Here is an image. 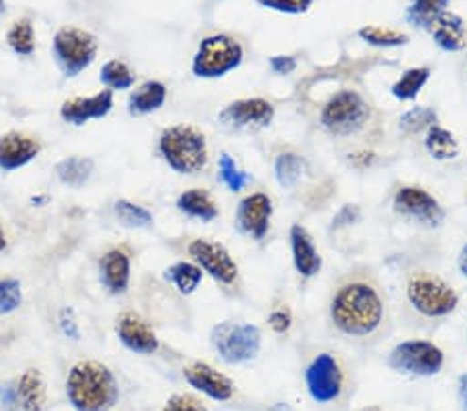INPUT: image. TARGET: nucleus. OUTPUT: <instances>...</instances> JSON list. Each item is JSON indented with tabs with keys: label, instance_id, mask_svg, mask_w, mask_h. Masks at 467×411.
I'll return each mask as SVG.
<instances>
[{
	"label": "nucleus",
	"instance_id": "1",
	"mask_svg": "<svg viewBox=\"0 0 467 411\" xmlns=\"http://www.w3.org/2000/svg\"><path fill=\"white\" fill-rule=\"evenodd\" d=\"M330 323L348 336H370L384 323V299L368 281H348L330 299Z\"/></svg>",
	"mask_w": 467,
	"mask_h": 411
},
{
	"label": "nucleus",
	"instance_id": "2",
	"mask_svg": "<svg viewBox=\"0 0 467 411\" xmlns=\"http://www.w3.org/2000/svg\"><path fill=\"white\" fill-rule=\"evenodd\" d=\"M67 399L75 411H109L119 401V385L107 364L81 360L67 374Z\"/></svg>",
	"mask_w": 467,
	"mask_h": 411
},
{
	"label": "nucleus",
	"instance_id": "3",
	"mask_svg": "<svg viewBox=\"0 0 467 411\" xmlns=\"http://www.w3.org/2000/svg\"><path fill=\"white\" fill-rule=\"evenodd\" d=\"M158 154L177 175H198L208 167V139L193 125L164 127L158 138Z\"/></svg>",
	"mask_w": 467,
	"mask_h": 411
},
{
	"label": "nucleus",
	"instance_id": "4",
	"mask_svg": "<svg viewBox=\"0 0 467 411\" xmlns=\"http://www.w3.org/2000/svg\"><path fill=\"white\" fill-rule=\"evenodd\" d=\"M244 63V46L227 34L206 36L192 58V73L198 79H221Z\"/></svg>",
	"mask_w": 467,
	"mask_h": 411
},
{
	"label": "nucleus",
	"instance_id": "5",
	"mask_svg": "<svg viewBox=\"0 0 467 411\" xmlns=\"http://www.w3.org/2000/svg\"><path fill=\"white\" fill-rule=\"evenodd\" d=\"M98 57V40L86 29L65 26L52 37V58L65 77H78L94 65Z\"/></svg>",
	"mask_w": 467,
	"mask_h": 411
},
{
	"label": "nucleus",
	"instance_id": "6",
	"mask_svg": "<svg viewBox=\"0 0 467 411\" xmlns=\"http://www.w3.org/2000/svg\"><path fill=\"white\" fill-rule=\"evenodd\" d=\"M210 343L223 362L245 364L258 357L262 349V331L252 323L223 320L210 331Z\"/></svg>",
	"mask_w": 467,
	"mask_h": 411
},
{
	"label": "nucleus",
	"instance_id": "7",
	"mask_svg": "<svg viewBox=\"0 0 467 411\" xmlns=\"http://www.w3.org/2000/svg\"><path fill=\"white\" fill-rule=\"evenodd\" d=\"M370 107L356 89H341L330 96L320 110V125L330 136L345 138L358 133L368 123Z\"/></svg>",
	"mask_w": 467,
	"mask_h": 411
},
{
	"label": "nucleus",
	"instance_id": "8",
	"mask_svg": "<svg viewBox=\"0 0 467 411\" xmlns=\"http://www.w3.org/2000/svg\"><path fill=\"white\" fill-rule=\"evenodd\" d=\"M408 299L411 308L426 318H444L459 305L457 291L439 276L428 272L411 274L408 281Z\"/></svg>",
	"mask_w": 467,
	"mask_h": 411
},
{
	"label": "nucleus",
	"instance_id": "9",
	"mask_svg": "<svg viewBox=\"0 0 467 411\" xmlns=\"http://www.w3.org/2000/svg\"><path fill=\"white\" fill-rule=\"evenodd\" d=\"M444 364L442 351L431 341H403L390 351L389 365L413 376H432Z\"/></svg>",
	"mask_w": 467,
	"mask_h": 411
},
{
	"label": "nucleus",
	"instance_id": "10",
	"mask_svg": "<svg viewBox=\"0 0 467 411\" xmlns=\"http://www.w3.org/2000/svg\"><path fill=\"white\" fill-rule=\"evenodd\" d=\"M187 253H190V258L204 271V274L216 281L218 285L229 287L237 281L239 266L237 262L233 260L231 252L224 248L223 243L213 241V239L206 237H198L187 245Z\"/></svg>",
	"mask_w": 467,
	"mask_h": 411
},
{
	"label": "nucleus",
	"instance_id": "11",
	"mask_svg": "<svg viewBox=\"0 0 467 411\" xmlns=\"http://www.w3.org/2000/svg\"><path fill=\"white\" fill-rule=\"evenodd\" d=\"M306 386L316 403H330L341 397L343 372L335 355H316L306 370Z\"/></svg>",
	"mask_w": 467,
	"mask_h": 411
},
{
	"label": "nucleus",
	"instance_id": "12",
	"mask_svg": "<svg viewBox=\"0 0 467 411\" xmlns=\"http://www.w3.org/2000/svg\"><path fill=\"white\" fill-rule=\"evenodd\" d=\"M275 104L266 98H241L218 112V123L227 129H264L275 121Z\"/></svg>",
	"mask_w": 467,
	"mask_h": 411
},
{
	"label": "nucleus",
	"instance_id": "13",
	"mask_svg": "<svg viewBox=\"0 0 467 411\" xmlns=\"http://www.w3.org/2000/svg\"><path fill=\"white\" fill-rule=\"evenodd\" d=\"M273 212L275 206L268 193L254 191L250 196H245L239 201L235 211V224L239 233L254 239V241H262L268 235Z\"/></svg>",
	"mask_w": 467,
	"mask_h": 411
},
{
	"label": "nucleus",
	"instance_id": "14",
	"mask_svg": "<svg viewBox=\"0 0 467 411\" xmlns=\"http://www.w3.org/2000/svg\"><path fill=\"white\" fill-rule=\"evenodd\" d=\"M393 206L399 214L408 216L418 222L431 224V227H439L444 221V211L441 201L436 200L432 193H428L424 187L418 185H403L397 190L393 198Z\"/></svg>",
	"mask_w": 467,
	"mask_h": 411
},
{
	"label": "nucleus",
	"instance_id": "15",
	"mask_svg": "<svg viewBox=\"0 0 467 411\" xmlns=\"http://www.w3.org/2000/svg\"><path fill=\"white\" fill-rule=\"evenodd\" d=\"M112 108H115V92L100 89L92 96H78V98L65 100L58 108V117L67 125L84 127L109 117Z\"/></svg>",
	"mask_w": 467,
	"mask_h": 411
},
{
	"label": "nucleus",
	"instance_id": "16",
	"mask_svg": "<svg viewBox=\"0 0 467 411\" xmlns=\"http://www.w3.org/2000/svg\"><path fill=\"white\" fill-rule=\"evenodd\" d=\"M5 406L11 411H42L47 403V385L40 370H24L3 391Z\"/></svg>",
	"mask_w": 467,
	"mask_h": 411
},
{
	"label": "nucleus",
	"instance_id": "17",
	"mask_svg": "<svg viewBox=\"0 0 467 411\" xmlns=\"http://www.w3.org/2000/svg\"><path fill=\"white\" fill-rule=\"evenodd\" d=\"M115 333L120 345L135 355H154L161 349V341H158L154 328L135 312L120 313L115 323Z\"/></svg>",
	"mask_w": 467,
	"mask_h": 411
},
{
	"label": "nucleus",
	"instance_id": "18",
	"mask_svg": "<svg viewBox=\"0 0 467 411\" xmlns=\"http://www.w3.org/2000/svg\"><path fill=\"white\" fill-rule=\"evenodd\" d=\"M42 152V144L27 133L9 131L0 136V170L15 173L27 167Z\"/></svg>",
	"mask_w": 467,
	"mask_h": 411
},
{
	"label": "nucleus",
	"instance_id": "19",
	"mask_svg": "<svg viewBox=\"0 0 467 411\" xmlns=\"http://www.w3.org/2000/svg\"><path fill=\"white\" fill-rule=\"evenodd\" d=\"M187 385L214 401H229L235 393L231 380L206 362H193L183 370Z\"/></svg>",
	"mask_w": 467,
	"mask_h": 411
},
{
	"label": "nucleus",
	"instance_id": "20",
	"mask_svg": "<svg viewBox=\"0 0 467 411\" xmlns=\"http://www.w3.org/2000/svg\"><path fill=\"white\" fill-rule=\"evenodd\" d=\"M98 276L109 295H125L131 287V258L120 248L109 250L98 262Z\"/></svg>",
	"mask_w": 467,
	"mask_h": 411
},
{
	"label": "nucleus",
	"instance_id": "21",
	"mask_svg": "<svg viewBox=\"0 0 467 411\" xmlns=\"http://www.w3.org/2000/svg\"><path fill=\"white\" fill-rule=\"evenodd\" d=\"M289 243H291V258L296 272L301 279H314L322 271V256L316 250V243L304 224H293L289 229Z\"/></svg>",
	"mask_w": 467,
	"mask_h": 411
},
{
	"label": "nucleus",
	"instance_id": "22",
	"mask_svg": "<svg viewBox=\"0 0 467 411\" xmlns=\"http://www.w3.org/2000/svg\"><path fill=\"white\" fill-rule=\"evenodd\" d=\"M169 98V89L162 81L148 79L138 86L127 98V112L131 117H148L161 110Z\"/></svg>",
	"mask_w": 467,
	"mask_h": 411
},
{
	"label": "nucleus",
	"instance_id": "23",
	"mask_svg": "<svg viewBox=\"0 0 467 411\" xmlns=\"http://www.w3.org/2000/svg\"><path fill=\"white\" fill-rule=\"evenodd\" d=\"M175 206L181 214L187 216V219L204 224L216 221L218 214H221L213 196H210L206 190H202V187H192V190L181 191Z\"/></svg>",
	"mask_w": 467,
	"mask_h": 411
},
{
	"label": "nucleus",
	"instance_id": "24",
	"mask_svg": "<svg viewBox=\"0 0 467 411\" xmlns=\"http://www.w3.org/2000/svg\"><path fill=\"white\" fill-rule=\"evenodd\" d=\"M431 32L434 42L439 44L442 50L459 52L465 48V24L455 13L444 11L442 15H439V17L434 19V24L431 26Z\"/></svg>",
	"mask_w": 467,
	"mask_h": 411
},
{
	"label": "nucleus",
	"instance_id": "25",
	"mask_svg": "<svg viewBox=\"0 0 467 411\" xmlns=\"http://www.w3.org/2000/svg\"><path fill=\"white\" fill-rule=\"evenodd\" d=\"M96 162L89 156H67V159L58 160L55 167V175L65 187L71 190H81L89 183V179L94 175Z\"/></svg>",
	"mask_w": 467,
	"mask_h": 411
},
{
	"label": "nucleus",
	"instance_id": "26",
	"mask_svg": "<svg viewBox=\"0 0 467 411\" xmlns=\"http://www.w3.org/2000/svg\"><path fill=\"white\" fill-rule=\"evenodd\" d=\"M164 281L171 283L181 295H193L204 281V271L193 260H177L164 271Z\"/></svg>",
	"mask_w": 467,
	"mask_h": 411
},
{
	"label": "nucleus",
	"instance_id": "27",
	"mask_svg": "<svg viewBox=\"0 0 467 411\" xmlns=\"http://www.w3.org/2000/svg\"><path fill=\"white\" fill-rule=\"evenodd\" d=\"M424 146L426 152L431 154L434 160H453L459 154V144L453 133L439 125H432L431 129H428Z\"/></svg>",
	"mask_w": 467,
	"mask_h": 411
},
{
	"label": "nucleus",
	"instance_id": "28",
	"mask_svg": "<svg viewBox=\"0 0 467 411\" xmlns=\"http://www.w3.org/2000/svg\"><path fill=\"white\" fill-rule=\"evenodd\" d=\"M98 79L110 92H125V89H131L135 86L133 69L125 61H119V58H110V61L104 63Z\"/></svg>",
	"mask_w": 467,
	"mask_h": 411
},
{
	"label": "nucleus",
	"instance_id": "29",
	"mask_svg": "<svg viewBox=\"0 0 467 411\" xmlns=\"http://www.w3.org/2000/svg\"><path fill=\"white\" fill-rule=\"evenodd\" d=\"M428 79H431V69L428 67H413V69H408L395 81L393 87H390V94L401 102L413 100L424 89Z\"/></svg>",
	"mask_w": 467,
	"mask_h": 411
},
{
	"label": "nucleus",
	"instance_id": "30",
	"mask_svg": "<svg viewBox=\"0 0 467 411\" xmlns=\"http://www.w3.org/2000/svg\"><path fill=\"white\" fill-rule=\"evenodd\" d=\"M304 159L296 152H281L275 160V179L283 190H293L304 177Z\"/></svg>",
	"mask_w": 467,
	"mask_h": 411
},
{
	"label": "nucleus",
	"instance_id": "31",
	"mask_svg": "<svg viewBox=\"0 0 467 411\" xmlns=\"http://www.w3.org/2000/svg\"><path fill=\"white\" fill-rule=\"evenodd\" d=\"M112 212L127 229H148L154 222V214L146 206L135 204L131 200H117L115 206H112Z\"/></svg>",
	"mask_w": 467,
	"mask_h": 411
},
{
	"label": "nucleus",
	"instance_id": "32",
	"mask_svg": "<svg viewBox=\"0 0 467 411\" xmlns=\"http://www.w3.org/2000/svg\"><path fill=\"white\" fill-rule=\"evenodd\" d=\"M6 44L19 57H32L36 50V34L34 24L29 19H19L6 32Z\"/></svg>",
	"mask_w": 467,
	"mask_h": 411
},
{
	"label": "nucleus",
	"instance_id": "33",
	"mask_svg": "<svg viewBox=\"0 0 467 411\" xmlns=\"http://www.w3.org/2000/svg\"><path fill=\"white\" fill-rule=\"evenodd\" d=\"M218 179H221L223 185H227L235 193L244 191L247 183L252 181V177L239 167L237 160L229 152H223L218 156Z\"/></svg>",
	"mask_w": 467,
	"mask_h": 411
},
{
	"label": "nucleus",
	"instance_id": "34",
	"mask_svg": "<svg viewBox=\"0 0 467 411\" xmlns=\"http://www.w3.org/2000/svg\"><path fill=\"white\" fill-rule=\"evenodd\" d=\"M447 5L449 0H411L408 19L413 26L431 29L434 19L447 11Z\"/></svg>",
	"mask_w": 467,
	"mask_h": 411
},
{
	"label": "nucleus",
	"instance_id": "35",
	"mask_svg": "<svg viewBox=\"0 0 467 411\" xmlns=\"http://www.w3.org/2000/svg\"><path fill=\"white\" fill-rule=\"evenodd\" d=\"M358 34L361 40L379 48H397V46H405V44L410 42V37L405 34L395 32V29L390 27H380V26H366L361 27Z\"/></svg>",
	"mask_w": 467,
	"mask_h": 411
},
{
	"label": "nucleus",
	"instance_id": "36",
	"mask_svg": "<svg viewBox=\"0 0 467 411\" xmlns=\"http://www.w3.org/2000/svg\"><path fill=\"white\" fill-rule=\"evenodd\" d=\"M21 303H24V287H21V281L13 279V276L0 279V318L17 312Z\"/></svg>",
	"mask_w": 467,
	"mask_h": 411
},
{
	"label": "nucleus",
	"instance_id": "37",
	"mask_svg": "<svg viewBox=\"0 0 467 411\" xmlns=\"http://www.w3.org/2000/svg\"><path fill=\"white\" fill-rule=\"evenodd\" d=\"M436 123V112L428 107H416L405 112V115L399 118V125H401L403 131L408 133H418L421 129H431Z\"/></svg>",
	"mask_w": 467,
	"mask_h": 411
},
{
	"label": "nucleus",
	"instance_id": "38",
	"mask_svg": "<svg viewBox=\"0 0 467 411\" xmlns=\"http://www.w3.org/2000/svg\"><path fill=\"white\" fill-rule=\"evenodd\" d=\"M258 5L264 9L287 13V15H299L306 13L314 5V0H258Z\"/></svg>",
	"mask_w": 467,
	"mask_h": 411
},
{
	"label": "nucleus",
	"instance_id": "39",
	"mask_svg": "<svg viewBox=\"0 0 467 411\" xmlns=\"http://www.w3.org/2000/svg\"><path fill=\"white\" fill-rule=\"evenodd\" d=\"M161 411H208L204 403H202L195 395L190 393H177L167 401Z\"/></svg>",
	"mask_w": 467,
	"mask_h": 411
},
{
	"label": "nucleus",
	"instance_id": "40",
	"mask_svg": "<svg viewBox=\"0 0 467 411\" xmlns=\"http://www.w3.org/2000/svg\"><path fill=\"white\" fill-rule=\"evenodd\" d=\"M57 320H58L60 333H63L67 339H71V341H79L81 339V326H79L78 316H75L73 308H69V305L60 308Z\"/></svg>",
	"mask_w": 467,
	"mask_h": 411
},
{
	"label": "nucleus",
	"instance_id": "41",
	"mask_svg": "<svg viewBox=\"0 0 467 411\" xmlns=\"http://www.w3.org/2000/svg\"><path fill=\"white\" fill-rule=\"evenodd\" d=\"M268 324L276 334H285L293 324V313L287 305H281V308H275L268 316Z\"/></svg>",
	"mask_w": 467,
	"mask_h": 411
},
{
	"label": "nucleus",
	"instance_id": "42",
	"mask_svg": "<svg viewBox=\"0 0 467 411\" xmlns=\"http://www.w3.org/2000/svg\"><path fill=\"white\" fill-rule=\"evenodd\" d=\"M270 69L278 75H289L297 69V58L291 55H276L270 58Z\"/></svg>",
	"mask_w": 467,
	"mask_h": 411
},
{
	"label": "nucleus",
	"instance_id": "43",
	"mask_svg": "<svg viewBox=\"0 0 467 411\" xmlns=\"http://www.w3.org/2000/svg\"><path fill=\"white\" fill-rule=\"evenodd\" d=\"M359 219V211L356 206H345L338 216L335 219V227H341V224H349L353 221Z\"/></svg>",
	"mask_w": 467,
	"mask_h": 411
},
{
	"label": "nucleus",
	"instance_id": "44",
	"mask_svg": "<svg viewBox=\"0 0 467 411\" xmlns=\"http://www.w3.org/2000/svg\"><path fill=\"white\" fill-rule=\"evenodd\" d=\"M459 399H462V406L467 411V374L459 378Z\"/></svg>",
	"mask_w": 467,
	"mask_h": 411
},
{
	"label": "nucleus",
	"instance_id": "45",
	"mask_svg": "<svg viewBox=\"0 0 467 411\" xmlns=\"http://www.w3.org/2000/svg\"><path fill=\"white\" fill-rule=\"evenodd\" d=\"M459 271H462V274L467 279V245H463L462 253H459Z\"/></svg>",
	"mask_w": 467,
	"mask_h": 411
},
{
	"label": "nucleus",
	"instance_id": "46",
	"mask_svg": "<svg viewBox=\"0 0 467 411\" xmlns=\"http://www.w3.org/2000/svg\"><path fill=\"white\" fill-rule=\"evenodd\" d=\"M5 250H6V235H5L3 227H0V252H5Z\"/></svg>",
	"mask_w": 467,
	"mask_h": 411
},
{
	"label": "nucleus",
	"instance_id": "47",
	"mask_svg": "<svg viewBox=\"0 0 467 411\" xmlns=\"http://www.w3.org/2000/svg\"><path fill=\"white\" fill-rule=\"evenodd\" d=\"M270 411H296V409H291L289 406H285V403H276V406L270 409Z\"/></svg>",
	"mask_w": 467,
	"mask_h": 411
},
{
	"label": "nucleus",
	"instance_id": "48",
	"mask_svg": "<svg viewBox=\"0 0 467 411\" xmlns=\"http://www.w3.org/2000/svg\"><path fill=\"white\" fill-rule=\"evenodd\" d=\"M5 11V0H0V13Z\"/></svg>",
	"mask_w": 467,
	"mask_h": 411
},
{
	"label": "nucleus",
	"instance_id": "49",
	"mask_svg": "<svg viewBox=\"0 0 467 411\" xmlns=\"http://www.w3.org/2000/svg\"><path fill=\"white\" fill-rule=\"evenodd\" d=\"M361 411H379V409H361Z\"/></svg>",
	"mask_w": 467,
	"mask_h": 411
}]
</instances>
